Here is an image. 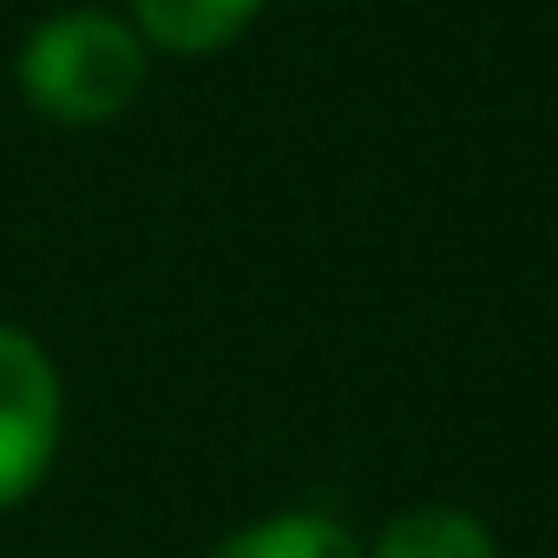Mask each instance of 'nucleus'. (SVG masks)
<instances>
[{
	"mask_svg": "<svg viewBox=\"0 0 558 558\" xmlns=\"http://www.w3.org/2000/svg\"><path fill=\"white\" fill-rule=\"evenodd\" d=\"M145 73H151V47L125 14H106V8L47 14L14 60L21 99L47 125H73V132L112 125L145 93Z\"/></svg>",
	"mask_w": 558,
	"mask_h": 558,
	"instance_id": "nucleus-1",
	"label": "nucleus"
},
{
	"mask_svg": "<svg viewBox=\"0 0 558 558\" xmlns=\"http://www.w3.org/2000/svg\"><path fill=\"white\" fill-rule=\"evenodd\" d=\"M60 434H66V388L53 355L21 323H0V512L40 493Z\"/></svg>",
	"mask_w": 558,
	"mask_h": 558,
	"instance_id": "nucleus-2",
	"label": "nucleus"
},
{
	"mask_svg": "<svg viewBox=\"0 0 558 558\" xmlns=\"http://www.w3.org/2000/svg\"><path fill=\"white\" fill-rule=\"evenodd\" d=\"M125 8H132L125 21L138 27L145 47L178 53V60H204V53L236 47L269 0H125Z\"/></svg>",
	"mask_w": 558,
	"mask_h": 558,
	"instance_id": "nucleus-3",
	"label": "nucleus"
},
{
	"mask_svg": "<svg viewBox=\"0 0 558 558\" xmlns=\"http://www.w3.org/2000/svg\"><path fill=\"white\" fill-rule=\"evenodd\" d=\"M210 558H368V545L355 538L349 519L296 506V512H269V519L236 525L230 538H217Z\"/></svg>",
	"mask_w": 558,
	"mask_h": 558,
	"instance_id": "nucleus-4",
	"label": "nucleus"
},
{
	"mask_svg": "<svg viewBox=\"0 0 558 558\" xmlns=\"http://www.w3.org/2000/svg\"><path fill=\"white\" fill-rule=\"evenodd\" d=\"M368 558H499V538L466 506H408L381 525Z\"/></svg>",
	"mask_w": 558,
	"mask_h": 558,
	"instance_id": "nucleus-5",
	"label": "nucleus"
}]
</instances>
